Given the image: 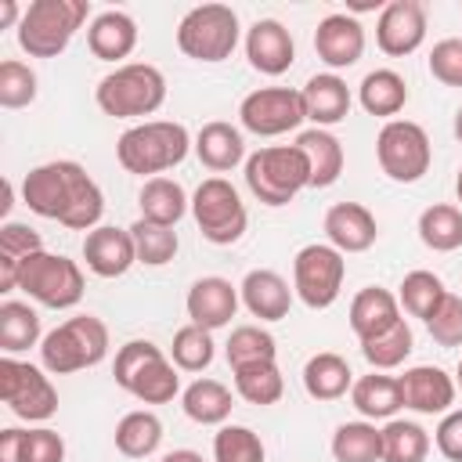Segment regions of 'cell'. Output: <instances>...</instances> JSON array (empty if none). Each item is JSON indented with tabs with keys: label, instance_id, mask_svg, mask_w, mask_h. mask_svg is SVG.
Instances as JSON below:
<instances>
[{
	"label": "cell",
	"instance_id": "cell-1",
	"mask_svg": "<svg viewBox=\"0 0 462 462\" xmlns=\"http://www.w3.org/2000/svg\"><path fill=\"white\" fill-rule=\"evenodd\" d=\"M22 202L43 217V220H58L72 231H94L101 227V213H105V195L94 184V177L72 162V159H58V162H43L36 170L25 173L22 180Z\"/></svg>",
	"mask_w": 462,
	"mask_h": 462
},
{
	"label": "cell",
	"instance_id": "cell-2",
	"mask_svg": "<svg viewBox=\"0 0 462 462\" xmlns=\"http://www.w3.org/2000/svg\"><path fill=\"white\" fill-rule=\"evenodd\" d=\"M191 148V137L184 130V123L173 119H152V123H137L130 126L119 141H116V159L126 173H162L177 162H184Z\"/></svg>",
	"mask_w": 462,
	"mask_h": 462
},
{
	"label": "cell",
	"instance_id": "cell-3",
	"mask_svg": "<svg viewBox=\"0 0 462 462\" xmlns=\"http://www.w3.org/2000/svg\"><path fill=\"white\" fill-rule=\"evenodd\" d=\"M94 101L112 119L152 116L166 101V79H162V72L155 65L130 61V65H119L116 72H108V76L97 79Z\"/></svg>",
	"mask_w": 462,
	"mask_h": 462
},
{
	"label": "cell",
	"instance_id": "cell-4",
	"mask_svg": "<svg viewBox=\"0 0 462 462\" xmlns=\"http://www.w3.org/2000/svg\"><path fill=\"white\" fill-rule=\"evenodd\" d=\"M108 354V325L94 314H76L51 328L40 343V361L51 375H69L101 365Z\"/></svg>",
	"mask_w": 462,
	"mask_h": 462
},
{
	"label": "cell",
	"instance_id": "cell-5",
	"mask_svg": "<svg viewBox=\"0 0 462 462\" xmlns=\"http://www.w3.org/2000/svg\"><path fill=\"white\" fill-rule=\"evenodd\" d=\"M87 14V0H32L18 22V47L29 58H58Z\"/></svg>",
	"mask_w": 462,
	"mask_h": 462
},
{
	"label": "cell",
	"instance_id": "cell-6",
	"mask_svg": "<svg viewBox=\"0 0 462 462\" xmlns=\"http://www.w3.org/2000/svg\"><path fill=\"white\" fill-rule=\"evenodd\" d=\"M245 184L263 206H285L310 188V162L296 144H271L245 159Z\"/></svg>",
	"mask_w": 462,
	"mask_h": 462
},
{
	"label": "cell",
	"instance_id": "cell-7",
	"mask_svg": "<svg viewBox=\"0 0 462 462\" xmlns=\"http://www.w3.org/2000/svg\"><path fill=\"white\" fill-rule=\"evenodd\" d=\"M116 386H123L126 393H134L144 404H166L177 397L180 379L173 372V361L148 339H130L119 346L116 354Z\"/></svg>",
	"mask_w": 462,
	"mask_h": 462
},
{
	"label": "cell",
	"instance_id": "cell-8",
	"mask_svg": "<svg viewBox=\"0 0 462 462\" xmlns=\"http://www.w3.org/2000/svg\"><path fill=\"white\" fill-rule=\"evenodd\" d=\"M18 289H22L29 300H36V303H43V307H51V310H69V307H76V303L83 300L87 282H83V271H79L76 260H69V256H61V253L40 249V253H32V256L22 263V271H18Z\"/></svg>",
	"mask_w": 462,
	"mask_h": 462
},
{
	"label": "cell",
	"instance_id": "cell-9",
	"mask_svg": "<svg viewBox=\"0 0 462 462\" xmlns=\"http://www.w3.org/2000/svg\"><path fill=\"white\" fill-rule=\"evenodd\" d=\"M238 14L227 4H199L177 25V47L195 61H224L238 47Z\"/></svg>",
	"mask_w": 462,
	"mask_h": 462
},
{
	"label": "cell",
	"instance_id": "cell-10",
	"mask_svg": "<svg viewBox=\"0 0 462 462\" xmlns=\"http://www.w3.org/2000/svg\"><path fill=\"white\" fill-rule=\"evenodd\" d=\"M191 217L202 231L206 242L213 245H231L245 235V224H249V213L238 199V191L231 188V180L224 177H206L195 195H191Z\"/></svg>",
	"mask_w": 462,
	"mask_h": 462
},
{
	"label": "cell",
	"instance_id": "cell-11",
	"mask_svg": "<svg viewBox=\"0 0 462 462\" xmlns=\"http://www.w3.org/2000/svg\"><path fill=\"white\" fill-rule=\"evenodd\" d=\"M375 159H379V166H383V173L390 180L415 184L430 170L433 148H430V137H426V130L419 123L390 119L375 137Z\"/></svg>",
	"mask_w": 462,
	"mask_h": 462
},
{
	"label": "cell",
	"instance_id": "cell-12",
	"mask_svg": "<svg viewBox=\"0 0 462 462\" xmlns=\"http://www.w3.org/2000/svg\"><path fill=\"white\" fill-rule=\"evenodd\" d=\"M343 278H346V260L332 245H321V242L303 245L292 260V289L310 310L332 307L339 300Z\"/></svg>",
	"mask_w": 462,
	"mask_h": 462
},
{
	"label": "cell",
	"instance_id": "cell-13",
	"mask_svg": "<svg viewBox=\"0 0 462 462\" xmlns=\"http://www.w3.org/2000/svg\"><path fill=\"white\" fill-rule=\"evenodd\" d=\"M0 401L25 422H47L58 411V390L43 368L14 361L11 354L0 357Z\"/></svg>",
	"mask_w": 462,
	"mask_h": 462
},
{
	"label": "cell",
	"instance_id": "cell-14",
	"mask_svg": "<svg viewBox=\"0 0 462 462\" xmlns=\"http://www.w3.org/2000/svg\"><path fill=\"white\" fill-rule=\"evenodd\" d=\"M238 119H242V126H245L249 134H256V137L289 134V130H296V126L307 119L303 94L292 90V87H260V90H253V94L242 97Z\"/></svg>",
	"mask_w": 462,
	"mask_h": 462
},
{
	"label": "cell",
	"instance_id": "cell-15",
	"mask_svg": "<svg viewBox=\"0 0 462 462\" xmlns=\"http://www.w3.org/2000/svg\"><path fill=\"white\" fill-rule=\"evenodd\" d=\"M426 40V7L419 0H390L375 22V43L390 58L415 54Z\"/></svg>",
	"mask_w": 462,
	"mask_h": 462
},
{
	"label": "cell",
	"instance_id": "cell-16",
	"mask_svg": "<svg viewBox=\"0 0 462 462\" xmlns=\"http://www.w3.org/2000/svg\"><path fill=\"white\" fill-rule=\"evenodd\" d=\"M83 260L97 278H123L134 263H137V245L130 227H112L101 224L94 231H87L83 238Z\"/></svg>",
	"mask_w": 462,
	"mask_h": 462
},
{
	"label": "cell",
	"instance_id": "cell-17",
	"mask_svg": "<svg viewBox=\"0 0 462 462\" xmlns=\"http://www.w3.org/2000/svg\"><path fill=\"white\" fill-rule=\"evenodd\" d=\"M404 408L419 415H448L455 404V379L437 365H415L401 375Z\"/></svg>",
	"mask_w": 462,
	"mask_h": 462
},
{
	"label": "cell",
	"instance_id": "cell-18",
	"mask_svg": "<svg viewBox=\"0 0 462 462\" xmlns=\"http://www.w3.org/2000/svg\"><path fill=\"white\" fill-rule=\"evenodd\" d=\"M245 58L256 72L263 76H282L289 72V65L296 61V43L289 36V29L274 18H260L249 25L245 32Z\"/></svg>",
	"mask_w": 462,
	"mask_h": 462
},
{
	"label": "cell",
	"instance_id": "cell-19",
	"mask_svg": "<svg viewBox=\"0 0 462 462\" xmlns=\"http://www.w3.org/2000/svg\"><path fill=\"white\" fill-rule=\"evenodd\" d=\"M314 51L328 69H350L365 54V29L354 14H325L314 29Z\"/></svg>",
	"mask_w": 462,
	"mask_h": 462
},
{
	"label": "cell",
	"instance_id": "cell-20",
	"mask_svg": "<svg viewBox=\"0 0 462 462\" xmlns=\"http://www.w3.org/2000/svg\"><path fill=\"white\" fill-rule=\"evenodd\" d=\"M184 307H188L191 325L213 332V328H224V325L235 318V310H238V289H235L227 278L209 274V278H199V282L188 289Z\"/></svg>",
	"mask_w": 462,
	"mask_h": 462
},
{
	"label": "cell",
	"instance_id": "cell-21",
	"mask_svg": "<svg viewBox=\"0 0 462 462\" xmlns=\"http://www.w3.org/2000/svg\"><path fill=\"white\" fill-rule=\"evenodd\" d=\"M375 217L361 202H336L325 213V238L339 253H365L375 245Z\"/></svg>",
	"mask_w": 462,
	"mask_h": 462
},
{
	"label": "cell",
	"instance_id": "cell-22",
	"mask_svg": "<svg viewBox=\"0 0 462 462\" xmlns=\"http://www.w3.org/2000/svg\"><path fill=\"white\" fill-rule=\"evenodd\" d=\"M238 292H242L245 310H249L253 318H260V321H282V318L289 314V307H292V289H289V282H285L278 271H267V267L249 271V274L242 278Z\"/></svg>",
	"mask_w": 462,
	"mask_h": 462
},
{
	"label": "cell",
	"instance_id": "cell-23",
	"mask_svg": "<svg viewBox=\"0 0 462 462\" xmlns=\"http://www.w3.org/2000/svg\"><path fill=\"white\" fill-rule=\"evenodd\" d=\"M303 108H307V119L321 130L336 126L346 119L350 112V87L336 76V72H321V76H310L303 83Z\"/></svg>",
	"mask_w": 462,
	"mask_h": 462
},
{
	"label": "cell",
	"instance_id": "cell-24",
	"mask_svg": "<svg viewBox=\"0 0 462 462\" xmlns=\"http://www.w3.org/2000/svg\"><path fill=\"white\" fill-rule=\"evenodd\" d=\"M87 47L101 61H119L137 47V22L126 11H101L87 29Z\"/></svg>",
	"mask_w": 462,
	"mask_h": 462
},
{
	"label": "cell",
	"instance_id": "cell-25",
	"mask_svg": "<svg viewBox=\"0 0 462 462\" xmlns=\"http://www.w3.org/2000/svg\"><path fill=\"white\" fill-rule=\"evenodd\" d=\"M195 155L206 170L213 173H227L235 170L242 159H245V141H242V130L224 123V119H213L199 130L195 137Z\"/></svg>",
	"mask_w": 462,
	"mask_h": 462
},
{
	"label": "cell",
	"instance_id": "cell-26",
	"mask_svg": "<svg viewBox=\"0 0 462 462\" xmlns=\"http://www.w3.org/2000/svg\"><path fill=\"white\" fill-rule=\"evenodd\" d=\"M401 300L390 292V289H379V285H368L361 289L354 300H350V328L357 339H372L379 332H386L390 325L401 321Z\"/></svg>",
	"mask_w": 462,
	"mask_h": 462
},
{
	"label": "cell",
	"instance_id": "cell-27",
	"mask_svg": "<svg viewBox=\"0 0 462 462\" xmlns=\"http://www.w3.org/2000/svg\"><path fill=\"white\" fill-rule=\"evenodd\" d=\"M296 148L307 155L310 162V188H328L339 180L343 173V144L332 130H321V126H310L296 137Z\"/></svg>",
	"mask_w": 462,
	"mask_h": 462
},
{
	"label": "cell",
	"instance_id": "cell-28",
	"mask_svg": "<svg viewBox=\"0 0 462 462\" xmlns=\"http://www.w3.org/2000/svg\"><path fill=\"white\" fill-rule=\"evenodd\" d=\"M354 386V372L346 365V357L321 350L303 365V390L314 401H339L346 390Z\"/></svg>",
	"mask_w": 462,
	"mask_h": 462
},
{
	"label": "cell",
	"instance_id": "cell-29",
	"mask_svg": "<svg viewBox=\"0 0 462 462\" xmlns=\"http://www.w3.org/2000/svg\"><path fill=\"white\" fill-rule=\"evenodd\" d=\"M137 206H141V220H152V224H162V227H173L184 213H188V195L177 180L170 177H148L141 195H137Z\"/></svg>",
	"mask_w": 462,
	"mask_h": 462
},
{
	"label": "cell",
	"instance_id": "cell-30",
	"mask_svg": "<svg viewBox=\"0 0 462 462\" xmlns=\"http://www.w3.org/2000/svg\"><path fill=\"white\" fill-rule=\"evenodd\" d=\"M43 249V238L29 227V224H18V220H7L0 227V292H11L18 289V271L22 263Z\"/></svg>",
	"mask_w": 462,
	"mask_h": 462
},
{
	"label": "cell",
	"instance_id": "cell-31",
	"mask_svg": "<svg viewBox=\"0 0 462 462\" xmlns=\"http://www.w3.org/2000/svg\"><path fill=\"white\" fill-rule=\"evenodd\" d=\"M357 101H361V108L368 112V116H397L404 105H408V83H404V76L401 72H393V69H375V72H368L365 79H361V87H357Z\"/></svg>",
	"mask_w": 462,
	"mask_h": 462
},
{
	"label": "cell",
	"instance_id": "cell-32",
	"mask_svg": "<svg viewBox=\"0 0 462 462\" xmlns=\"http://www.w3.org/2000/svg\"><path fill=\"white\" fill-rule=\"evenodd\" d=\"M350 401L354 408L365 415V419H393L397 408H404V397H401V379L393 375H361L354 386H350Z\"/></svg>",
	"mask_w": 462,
	"mask_h": 462
},
{
	"label": "cell",
	"instance_id": "cell-33",
	"mask_svg": "<svg viewBox=\"0 0 462 462\" xmlns=\"http://www.w3.org/2000/svg\"><path fill=\"white\" fill-rule=\"evenodd\" d=\"M180 408L199 426H220L231 415L235 401H231V390L224 383H217V379H195L180 393Z\"/></svg>",
	"mask_w": 462,
	"mask_h": 462
},
{
	"label": "cell",
	"instance_id": "cell-34",
	"mask_svg": "<svg viewBox=\"0 0 462 462\" xmlns=\"http://www.w3.org/2000/svg\"><path fill=\"white\" fill-rule=\"evenodd\" d=\"M159 444H162V422H159V415L155 411H130V415H123L119 419V426H116V448H119V455H126V458H148V455H155L159 451Z\"/></svg>",
	"mask_w": 462,
	"mask_h": 462
},
{
	"label": "cell",
	"instance_id": "cell-35",
	"mask_svg": "<svg viewBox=\"0 0 462 462\" xmlns=\"http://www.w3.org/2000/svg\"><path fill=\"white\" fill-rule=\"evenodd\" d=\"M419 238L433 253H451L462 245V209L451 202H433L419 213Z\"/></svg>",
	"mask_w": 462,
	"mask_h": 462
},
{
	"label": "cell",
	"instance_id": "cell-36",
	"mask_svg": "<svg viewBox=\"0 0 462 462\" xmlns=\"http://www.w3.org/2000/svg\"><path fill=\"white\" fill-rule=\"evenodd\" d=\"M336 462H383V430L375 422H343L332 433Z\"/></svg>",
	"mask_w": 462,
	"mask_h": 462
},
{
	"label": "cell",
	"instance_id": "cell-37",
	"mask_svg": "<svg viewBox=\"0 0 462 462\" xmlns=\"http://www.w3.org/2000/svg\"><path fill=\"white\" fill-rule=\"evenodd\" d=\"M40 343V314L29 303L4 300L0 303V350L18 354Z\"/></svg>",
	"mask_w": 462,
	"mask_h": 462
},
{
	"label": "cell",
	"instance_id": "cell-38",
	"mask_svg": "<svg viewBox=\"0 0 462 462\" xmlns=\"http://www.w3.org/2000/svg\"><path fill=\"white\" fill-rule=\"evenodd\" d=\"M430 433L419 422L390 419L383 426V462H426Z\"/></svg>",
	"mask_w": 462,
	"mask_h": 462
},
{
	"label": "cell",
	"instance_id": "cell-39",
	"mask_svg": "<svg viewBox=\"0 0 462 462\" xmlns=\"http://www.w3.org/2000/svg\"><path fill=\"white\" fill-rule=\"evenodd\" d=\"M227 365L231 372L235 368H245V365H260V361H274L278 346H274V336L260 325H238L231 336H227Z\"/></svg>",
	"mask_w": 462,
	"mask_h": 462
},
{
	"label": "cell",
	"instance_id": "cell-40",
	"mask_svg": "<svg viewBox=\"0 0 462 462\" xmlns=\"http://www.w3.org/2000/svg\"><path fill=\"white\" fill-rule=\"evenodd\" d=\"M411 346H415V339H411V328H408L404 318H401L397 325H390L386 332H379V336H372V339H361L365 361H368L372 368H379V372L404 365V357L411 354Z\"/></svg>",
	"mask_w": 462,
	"mask_h": 462
},
{
	"label": "cell",
	"instance_id": "cell-41",
	"mask_svg": "<svg viewBox=\"0 0 462 462\" xmlns=\"http://www.w3.org/2000/svg\"><path fill=\"white\" fill-rule=\"evenodd\" d=\"M235 390L249 404H274L285 390V379H282L274 361H260V365L235 368Z\"/></svg>",
	"mask_w": 462,
	"mask_h": 462
},
{
	"label": "cell",
	"instance_id": "cell-42",
	"mask_svg": "<svg viewBox=\"0 0 462 462\" xmlns=\"http://www.w3.org/2000/svg\"><path fill=\"white\" fill-rule=\"evenodd\" d=\"M130 235H134V245H137V263H148V267H162L177 256V231L173 227H162V224H152V220H134L130 224Z\"/></svg>",
	"mask_w": 462,
	"mask_h": 462
},
{
	"label": "cell",
	"instance_id": "cell-43",
	"mask_svg": "<svg viewBox=\"0 0 462 462\" xmlns=\"http://www.w3.org/2000/svg\"><path fill=\"white\" fill-rule=\"evenodd\" d=\"M213 354H217V343H213V332L199 328V325H184L173 332V346H170V357L180 372H202L213 365Z\"/></svg>",
	"mask_w": 462,
	"mask_h": 462
},
{
	"label": "cell",
	"instance_id": "cell-44",
	"mask_svg": "<svg viewBox=\"0 0 462 462\" xmlns=\"http://www.w3.org/2000/svg\"><path fill=\"white\" fill-rule=\"evenodd\" d=\"M448 296V289H444V282L433 274V271H411V274H404V282H401V303H404V310L411 314V318H430L437 307H440V300Z\"/></svg>",
	"mask_w": 462,
	"mask_h": 462
},
{
	"label": "cell",
	"instance_id": "cell-45",
	"mask_svg": "<svg viewBox=\"0 0 462 462\" xmlns=\"http://www.w3.org/2000/svg\"><path fill=\"white\" fill-rule=\"evenodd\" d=\"M213 462H263V440L249 426H220L213 437Z\"/></svg>",
	"mask_w": 462,
	"mask_h": 462
},
{
	"label": "cell",
	"instance_id": "cell-46",
	"mask_svg": "<svg viewBox=\"0 0 462 462\" xmlns=\"http://www.w3.org/2000/svg\"><path fill=\"white\" fill-rule=\"evenodd\" d=\"M32 101H36V72L18 58H4L0 61V105L25 108Z\"/></svg>",
	"mask_w": 462,
	"mask_h": 462
},
{
	"label": "cell",
	"instance_id": "cell-47",
	"mask_svg": "<svg viewBox=\"0 0 462 462\" xmlns=\"http://www.w3.org/2000/svg\"><path fill=\"white\" fill-rule=\"evenodd\" d=\"M426 328L437 346H462V296L448 292L440 307L426 318Z\"/></svg>",
	"mask_w": 462,
	"mask_h": 462
},
{
	"label": "cell",
	"instance_id": "cell-48",
	"mask_svg": "<svg viewBox=\"0 0 462 462\" xmlns=\"http://www.w3.org/2000/svg\"><path fill=\"white\" fill-rule=\"evenodd\" d=\"M430 76L444 87H462V40L448 36L430 51Z\"/></svg>",
	"mask_w": 462,
	"mask_h": 462
},
{
	"label": "cell",
	"instance_id": "cell-49",
	"mask_svg": "<svg viewBox=\"0 0 462 462\" xmlns=\"http://www.w3.org/2000/svg\"><path fill=\"white\" fill-rule=\"evenodd\" d=\"M22 462H65V440L54 430H25Z\"/></svg>",
	"mask_w": 462,
	"mask_h": 462
},
{
	"label": "cell",
	"instance_id": "cell-50",
	"mask_svg": "<svg viewBox=\"0 0 462 462\" xmlns=\"http://www.w3.org/2000/svg\"><path fill=\"white\" fill-rule=\"evenodd\" d=\"M437 451L451 462H462V408L448 411L437 426Z\"/></svg>",
	"mask_w": 462,
	"mask_h": 462
},
{
	"label": "cell",
	"instance_id": "cell-51",
	"mask_svg": "<svg viewBox=\"0 0 462 462\" xmlns=\"http://www.w3.org/2000/svg\"><path fill=\"white\" fill-rule=\"evenodd\" d=\"M25 430H0V462H22Z\"/></svg>",
	"mask_w": 462,
	"mask_h": 462
},
{
	"label": "cell",
	"instance_id": "cell-52",
	"mask_svg": "<svg viewBox=\"0 0 462 462\" xmlns=\"http://www.w3.org/2000/svg\"><path fill=\"white\" fill-rule=\"evenodd\" d=\"M22 7L14 4V0H0V29H11L14 22H22Z\"/></svg>",
	"mask_w": 462,
	"mask_h": 462
},
{
	"label": "cell",
	"instance_id": "cell-53",
	"mask_svg": "<svg viewBox=\"0 0 462 462\" xmlns=\"http://www.w3.org/2000/svg\"><path fill=\"white\" fill-rule=\"evenodd\" d=\"M159 462H206L199 451H191V448H180V451H170V455H162Z\"/></svg>",
	"mask_w": 462,
	"mask_h": 462
},
{
	"label": "cell",
	"instance_id": "cell-54",
	"mask_svg": "<svg viewBox=\"0 0 462 462\" xmlns=\"http://www.w3.org/2000/svg\"><path fill=\"white\" fill-rule=\"evenodd\" d=\"M11 199H14V188H11V180H4V202H0V213H7V209L14 206Z\"/></svg>",
	"mask_w": 462,
	"mask_h": 462
},
{
	"label": "cell",
	"instance_id": "cell-55",
	"mask_svg": "<svg viewBox=\"0 0 462 462\" xmlns=\"http://www.w3.org/2000/svg\"><path fill=\"white\" fill-rule=\"evenodd\" d=\"M455 137H458V144H462V108L455 112Z\"/></svg>",
	"mask_w": 462,
	"mask_h": 462
},
{
	"label": "cell",
	"instance_id": "cell-56",
	"mask_svg": "<svg viewBox=\"0 0 462 462\" xmlns=\"http://www.w3.org/2000/svg\"><path fill=\"white\" fill-rule=\"evenodd\" d=\"M455 191H458V202H462V170H458V177H455Z\"/></svg>",
	"mask_w": 462,
	"mask_h": 462
},
{
	"label": "cell",
	"instance_id": "cell-57",
	"mask_svg": "<svg viewBox=\"0 0 462 462\" xmlns=\"http://www.w3.org/2000/svg\"><path fill=\"white\" fill-rule=\"evenodd\" d=\"M455 383L462 386V361H458V372H455Z\"/></svg>",
	"mask_w": 462,
	"mask_h": 462
}]
</instances>
